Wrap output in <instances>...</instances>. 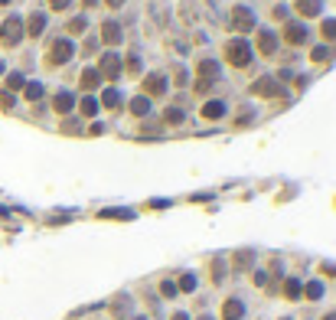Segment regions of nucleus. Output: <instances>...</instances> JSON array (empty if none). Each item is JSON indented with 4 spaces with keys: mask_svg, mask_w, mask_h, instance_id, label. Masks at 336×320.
<instances>
[{
    "mask_svg": "<svg viewBox=\"0 0 336 320\" xmlns=\"http://www.w3.org/2000/svg\"><path fill=\"white\" fill-rule=\"evenodd\" d=\"M137 69H141V66H137V56H131V59H128V72H137Z\"/></svg>",
    "mask_w": 336,
    "mask_h": 320,
    "instance_id": "obj_32",
    "label": "nucleus"
},
{
    "mask_svg": "<svg viewBox=\"0 0 336 320\" xmlns=\"http://www.w3.org/2000/svg\"><path fill=\"white\" fill-rule=\"evenodd\" d=\"M20 39H23V23L17 20V17L3 20V26H0V43H3V46H17Z\"/></svg>",
    "mask_w": 336,
    "mask_h": 320,
    "instance_id": "obj_4",
    "label": "nucleus"
},
{
    "mask_svg": "<svg viewBox=\"0 0 336 320\" xmlns=\"http://www.w3.org/2000/svg\"><path fill=\"white\" fill-rule=\"evenodd\" d=\"M225 62L235 69H245L251 62V46L245 39H228L225 43Z\"/></svg>",
    "mask_w": 336,
    "mask_h": 320,
    "instance_id": "obj_1",
    "label": "nucleus"
},
{
    "mask_svg": "<svg viewBox=\"0 0 336 320\" xmlns=\"http://www.w3.org/2000/svg\"><path fill=\"white\" fill-rule=\"evenodd\" d=\"M121 3H124V0H108V7H114V10H118Z\"/></svg>",
    "mask_w": 336,
    "mask_h": 320,
    "instance_id": "obj_34",
    "label": "nucleus"
},
{
    "mask_svg": "<svg viewBox=\"0 0 336 320\" xmlns=\"http://www.w3.org/2000/svg\"><path fill=\"white\" fill-rule=\"evenodd\" d=\"M82 114H85V118H95V114H98V101H95V95H88V98L82 101Z\"/></svg>",
    "mask_w": 336,
    "mask_h": 320,
    "instance_id": "obj_21",
    "label": "nucleus"
},
{
    "mask_svg": "<svg viewBox=\"0 0 336 320\" xmlns=\"http://www.w3.org/2000/svg\"><path fill=\"white\" fill-rule=\"evenodd\" d=\"M72 53H75L72 39H56L53 49H49V66H65V62L72 59Z\"/></svg>",
    "mask_w": 336,
    "mask_h": 320,
    "instance_id": "obj_2",
    "label": "nucleus"
},
{
    "mask_svg": "<svg viewBox=\"0 0 336 320\" xmlns=\"http://www.w3.org/2000/svg\"><path fill=\"white\" fill-rule=\"evenodd\" d=\"M98 85H101V72H98V69H85V72H82V89L95 92Z\"/></svg>",
    "mask_w": 336,
    "mask_h": 320,
    "instance_id": "obj_14",
    "label": "nucleus"
},
{
    "mask_svg": "<svg viewBox=\"0 0 336 320\" xmlns=\"http://www.w3.org/2000/svg\"><path fill=\"white\" fill-rule=\"evenodd\" d=\"M219 78V66L212 62V59H206V62H199V72H196V92H206L212 82Z\"/></svg>",
    "mask_w": 336,
    "mask_h": 320,
    "instance_id": "obj_3",
    "label": "nucleus"
},
{
    "mask_svg": "<svg viewBox=\"0 0 336 320\" xmlns=\"http://www.w3.org/2000/svg\"><path fill=\"white\" fill-rule=\"evenodd\" d=\"M242 314H245V304L239 298H228L222 304V320H242Z\"/></svg>",
    "mask_w": 336,
    "mask_h": 320,
    "instance_id": "obj_9",
    "label": "nucleus"
},
{
    "mask_svg": "<svg viewBox=\"0 0 336 320\" xmlns=\"http://www.w3.org/2000/svg\"><path fill=\"white\" fill-rule=\"evenodd\" d=\"M23 85H26V82H23L20 72H10V75H7V89H10V92H20Z\"/></svg>",
    "mask_w": 336,
    "mask_h": 320,
    "instance_id": "obj_23",
    "label": "nucleus"
},
{
    "mask_svg": "<svg viewBox=\"0 0 336 320\" xmlns=\"http://www.w3.org/2000/svg\"><path fill=\"white\" fill-rule=\"evenodd\" d=\"M82 3H85V7H92V3H95V0H82Z\"/></svg>",
    "mask_w": 336,
    "mask_h": 320,
    "instance_id": "obj_37",
    "label": "nucleus"
},
{
    "mask_svg": "<svg viewBox=\"0 0 336 320\" xmlns=\"http://www.w3.org/2000/svg\"><path fill=\"white\" fill-rule=\"evenodd\" d=\"M101 101H105L108 108H118V105H121V95H118V89H105V98H101Z\"/></svg>",
    "mask_w": 336,
    "mask_h": 320,
    "instance_id": "obj_24",
    "label": "nucleus"
},
{
    "mask_svg": "<svg viewBox=\"0 0 336 320\" xmlns=\"http://www.w3.org/2000/svg\"><path fill=\"white\" fill-rule=\"evenodd\" d=\"M160 294H163V298H176V284H173V281H163Z\"/></svg>",
    "mask_w": 336,
    "mask_h": 320,
    "instance_id": "obj_29",
    "label": "nucleus"
},
{
    "mask_svg": "<svg viewBox=\"0 0 336 320\" xmlns=\"http://www.w3.org/2000/svg\"><path fill=\"white\" fill-rule=\"evenodd\" d=\"M3 3H10V0H0V7H3Z\"/></svg>",
    "mask_w": 336,
    "mask_h": 320,
    "instance_id": "obj_38",
    "label": "nucleus"
},
{
    "mask_svg": "<svg viewBox=\"0 0 336 320\" xmlns=\"http://www.w3.org/2000/svg\"><path fill=\"white\" fill-rule=\"evenodd\" d=\"M23 89H26L23 95H26L30 101H39V98H43V85H39V82H30V85H23Z\"/></svg>",
    "mask_w": 336,
    "mask_h": 320,
    "instance_id": "obj_20",
    "label": "nucleus"
},
{
    "mask_svg": "<svg viewBox=\"0 0 336 320\" xmlns=\"http://www.w3.org/2000/svg\"><path fill=\"white\" fill-rule=\"evenodd\" d=\"M323 271H326V275H330V278H336V268H330V265H323Z\"/></svg>",
    "mask_w": 336,
    "mask_h": 320,
    "instance_id": "obj_33",
    "label": "nucleus"
},
{
    "mask_svg": "<svg viewBox=\"0 0 336 320\" xmlns=\"http://www.w3.org/2000/svg\"><path fill=\"white\" fill-rule=\"evenodd\" d=\"M297 13H304V17H317V13H320V0H297Z\"/></svg>",
    "mask_w": 336,
    "mask_h": 320,
    "instance_id": "obj_16",
    "label": "nucleus"
},
{
    "mask_svg": "<svg viewBox=\"0 0 336 320\" xmlns=\"http://www.w3.org/2000/svg\"><path fill=\"white\" fill-rule=\"evenodd\" d=\"M251 92H255V95H261V98H274V95H278V92H281V85H278V82H274V78H258V82H255V85H251Z\"/></svg>",
    "mask_w": 336,
    "mask_h": 320,
    "instance_id": "obj_6",
    "label": "nucleus"
},
{
    "mask_svg": "<svg viewBox=\"0 0 336 320\" xmlns=\"http://www.w3.org/2000/svg\"><path fill=\"white\" fill-rule=\"evenodd\" d=\"M53 105H56V111H59V114H69V111L75 108V95H72V92H59Z\"/></svg>",
    "mask_w": 336,
    "mask_h": 320,
    "instance_id": "obj_11",
    "label": "nucleus"
},
{
    "mask_svg": "<svg viewBox=\"0 0 336 320\" xmlns=\"http://www.w3.org/2000/svg\"><path fill=\"white\" fill-rule=\"evenodd\" d=\"M274 49H278V36H274L271 30H261L258 33V53L261 56H274Z\"/></svg>",
    "mask_w": 336,
    "mask_h": 320,
    "instance_id": "obj_8",
    "label": "nucleus"
},
{
    "mask_svg": "<svg viewBox=\"0 0 336 320\" xmlns=\"http://www.w3.org/2000/svg\"><path fill=\"white\" fill-rule=\"evenodd\" d=\"M98 72H101V78H105V75H108V78H118V75H121V59L108 53L105 59H101V69H98Z\"/></svg>",
    "mask_w": 336,
    "mask_h": 320,
    "instance_id": "obj_10",
    "label": "nucleus"
},
{
    "mask_svg": "<svg viewBox=\"0 0 336 320\" xmlns=\"http://www.w3.org/2000/svg\"><path fill=\"white\" fill-rule=\"evenodd\" d=\"M134 320H147V317H134Z\"/></svg>",
    "mask_w": 336,
    "mask_h": 320,
    "instance_id": "obj_39",
    "label": "nucleus"
},
{
    "mask_svg": "<svg viewBox=\"0 0 336 320\" xmlns=\"http://www.w3.org/2000/svg\"><path fill=\"white\" fill-rule=\"evenodd\" d=\"M323 320H336V314H326V317H323Z\"/></svg>",
    "mask_w": 336,
    "mask_h": 320,
    "instance_id": "obj_36",
    "label": "nucleus"
},
{
    "mask_svg": "<svg viewBox=\"0 0 336 320\" xmlns=\"http://www.w3.org/2000/svg\"><path fill=\"white\" fill-rule=\"evenodd\" d=\"M144 92L163 95V92H167V78H163V75H147V78H144Z\"/></svg>",
    "mask_w": 336,
    "mask_h": 320,
    "instance_id": "obj_13",
    "label": "nucleus"
},
{
    "mask_svg": "<svg viewBox=\"0 0 336 320\" xmlns=\"http://www.w3.org/2000/svg\"><path fill=\"white\" fill-rule=\"evenodd\" d=\"M69 3H72V0H49V7H53V10H65Z\"/></svg>",
    "mask_w": 336,
    "mask_h": 320,
    "instance_id": "obj_31",
    "label": "nucleus"
},
{
    "mask_svg": "<svg viewBox=\"0 0 336 320\" xmlns=\"http://www.w3.org/2000/svg\"><path fill=\"white\" fill-rule=\"evenodd\" d=\"M85 26H88V20H85V17H75V20L69 23V30H72V33H82Z\"/></svg>",
    "mask_w": 336,
    "mask_h": 320,
    "instance_id": "obj_28",
    "label": "nucleus"
},
{
    "mask_svg": "<svg viewBox=\"0 0 336 320\" xmlns=\"http://www.w3.org/2000/svg\"><path fill=\"white\" fill-rule=\"evenodd\" d=\"M300 291H304V284H300L297 278H291V281L284 284V294H287V298H291V301H297V298H300Z\"/></svg>",
    "mask_w": 336,
    "mask_h": 320,
    "instance_id": "obj_18",
    "label": "nucleus"
},
{
    "mask_svg": "<svg viewBox=\"0 0 336 320\" xmlns=\"http://www.w3.org/2000/svg\"><path fill=\"white\" fill-rule=\"evenodd\" d=\"M163 118H167V124H180V121H183V111H180V108H167V111H163Z\"/></svg>",
    "mask_w": 336,
    "mask_h": 320,
    "instance_id": "obj_25",
    "label": "nucleus"
},
{
    "mask_svg": "<svg viewBox=\"0 0 336 320\" xmlns=\"http://www.w3.org/2000/svg\"><path fill=\"white\" fill-rule=\"evenodd\" d=\"M284 39L291 46H300L307 39V26L304 23H287V26H284Z\"/></svg>",
    "mask_w": 336,
    "mask_h": 320,
    "instance_id": "obj_7",
    "label": "nucleus"
},
{
    "mask_svg": "<svg viewBox=\"0 0 336 320\" xmlns=\"http://www.w3.org/2000/svg\"><path fill=\"white\" fill-rule=\"evenodd\" d=\"M222 114H225V105H222V101H209L206 108H203V118H209V121H216Z\"/></svg>",
    "mask_w": 336,
    "mask_h": 320,
    "instance_id": "obj_15",
    "label": "nucleus"
},
{
    "mask_svg": "<svg viewBox=\"0 0 336 320\" xmlns=\"http://www.w3.org/2000/svg\"><path fill=\"white\" fill-rule=\"evenodd\" d=\"M26 30H30V36H39L46 30V13H33L30 17V26H26Z\"/></svg>",
    "mask_w": 336,
    "mask_h": 320,
    "instance_id": "obj_17",
    "label": "nucleus"
},
{
    "mask_svg": "<svg viewBox=\"0 0 336 320\" xmlns=\"http://www.w3.org/2000/svg\"><path fill=\"white\" fill-rule=\"evenodd\" d=\"M232 26H235L239 33H248L251 26H255V13H251L248 7H235V10H232Z\"/></svg>",
    "mask_w": 336,
    "mask_h": 320,
    "instance_id": "obj_5",
    "label": "nucleus"
},
{
    "mask_svg": "<svg viewBox=\"0 0 336 320\" xmlns=\"http://www.w3.org/2000/svg\"><path fill=\"white\" fill-rule=\"evenodd\" d=\"M326 56H330V49H326V46H317V49H314V62H323Z\"/></svg>",
    "mask_w": 336,
    "mask_h": 320,
    "instance_id": "obj_30",
    "label": "nucleus"
},
{
    "mask_svg": "<svg viewBox=\"0 0 336 320\" xmlns=\"http://www.w3.org/2000/svg\"><path fill=\"white\" fill-rule=\"evenodd\" d=\"M199 320H209V317H199Z\"/></svg>",
    "mask_w": 336,
    "mask_h": 320,
    "instance_id": "obj_40",
    "label": "nucleus"
},
{
    "mask_svg": "<svg viewBox=\"0 0 336 320\" xmlns=\"http://www.w3.org/2000/svg\"><path fill=\"white\" fill-rule=\"evenodd\" d=\"M320 33H323L326 39H333V36H336V20H323V26H320Z\"/></svg>",
    "mask_w": 336,
    "mask_h": 320,
    "instance_id": "obj_26",
    "label": "nucleus"
},
{
    "mask_svg": "<svg viewBox=\"0 0 336 320\" xmlns=\"http://www.w3.org/2000/svg\"><path fill=\"white\" fill-rule=\"evenodd\" d=\"M304 294L310 301H320V294H323V284H320V281H310V284L304 287Z\"/></svg>",
    "mask_w": 336,
    "mask_h": 320,
    "instance_id": "obj_22",
    "label": "nucleus"
},
{
    "mask_svg": "<svg viewBox=\"0 0 336 320\" xmlns=\"http://www.w3.org/2000/svg\"><path fill=\"white\" fill-rule=\"evenodd\" d=\"M101 39H105V43L108 46H114V43H121V26L114 20H108L105 23V26H101Z\"/></svg>",
    "mask_w": 336,
    "mask_h": 320,
    "instance_id": "obj_12",
    "label": "nucleus"
},
{
    "mask_svg": "<svg viewBox=\"0 0 336 320\" xmlns=\"http://www.w3.org/2000/svg\"><path fill=\"white\" fill-rule=\"evenodd\" d=\"M173 320H186V314H173Z\"/></svg>",
    "mask_w": 336,
    "mask_h": 320,
    "instance_id": "obj_35",
    "label": "nucleus"
},
{
    "mask_svg": "<svg viewBox=\"0 0 336 320\" xmlns=\"http://www.w3.org/2000/svg\"><path fill=\"white\" fill-rule=\"evenodd\" d=\"M131 111H134V114H147V111H150V98H147V95L134 98L131 101Z\"/></svg>",
    "mask_w": 336,
    "mask_h": 320,
    "instance_id": "obj_19",
    "label": "nucleus"
},
{
    "mask_svg": "<svg viewBox=\"0 0 336 320\" xmlns=\"http://www.w3.org/2000/svg\"><path fill=\"white\" fill-rule=\"evenodd\" d=\"M193 287H196V278L193 275H183V281L176 284V291H193Z\"/></svg>",
    "mask_w": 336,
    "mask_h": 320,
    "instance_id": "obj_27",
    "label": "nucleus"
}]
</instances>
